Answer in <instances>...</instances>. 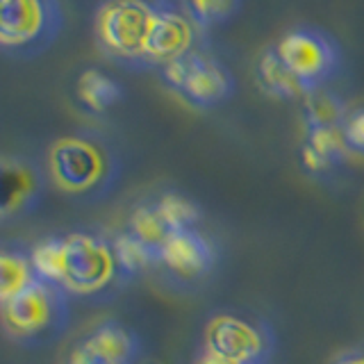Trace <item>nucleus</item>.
I'll return each instance as SVG.
<instances>
[{"mask_svg":"<svg viewBox=\"0 0 364 364\" xmlns=\"http://www.w3.org/2000/svg\"><path fill=\"white\" fill-rule=\"evenodd\" d=\"M117 171V155L96 134H68L50 146V180L68 196H94L107 189Z\"/></svg>","mask_w":364,"mask_h":364,"instance_id":"1","label":"nucleus"},{"mask_svg":"<svg viewBox=\"0 0 364 364\" xmlns=\"http://www.w3.org/2000/svg\"><path fill=\"white\" fill-rule=\"evenodd\" d=\"M157 0H102L94 14V39L107 60L121 66H146Z\"/></svg>","mask_w":364,"mask_h":364,"instance_id":"2","label":"nucleus"},{"mask_svg":"<svg viewBox=\"0 0 364 364\" xmlns=\"http://www.w3.org/2000/svg\"><path fill=\"white\" fill-rule=\"evenodd\" d=\"M64 26L60 0H0V50L32 60L57 41Z\"/></svg>","mask_w":364,"mask_h":364,"instance_id":"3","label":"nucleus"},{"mask_svg":"<svg viewBox=\"0 0 364 364\" xmlns=\"http://www.w3.org/2000/svg\"><path fill=\"white\" fill-rule=\"evenodd\" d=\"M3 305V328L18 344H34L60 335L68 321V294L57 284L37 280Z\"/></svg>","mask_w":364,"mask_h":364,"instance_id":"4","label":"nucleus"},{"mask_svg":"<svg viewBox=\"0 0 364 364\" xmlns=\"http://www.w3.org/2000/svg\"><path fill=\"white\" fill-rule=\"evenodd\" d=\"M164 85L191 107H219L235 94V77L221 60L205 50H193L164 64Z\"/></svg>","mask_w":364,"mask_h":364,"instance_id":"5","label":"nucleus"},{"mask_svg":"<svg viewBox=\"0 0 364 364\" xmlns=\"http://www.w3.org/2000/svg\"><path fill=\"white\" fill-rule=\"evenodd\" d=\"M276 48L307 91L326 87L341 68L339 43L323 28L296 26L276 41Z\"/></svg>","mask_w":364,"mask_h":364,"instance_id":"6","label":"nucleus"},{"mask_svg":"<svg viewBox=\"0 0 364 364\" xmlns=\"http://www.w3.org/2000/svg\"><path fill=\"white\" fill-rule=\"evenodd\" d=\"M66 242V276L64 291L73 296H96L109 289L121 276L112 242L89 232H71Z\"/></svg>","mask_w":364,"mask_h":364,"instance_id":"7","label":"nucleus"},{"mask_svg":"<svg viewBox=\"0 0 364 364\" xmlns=\"http://www.w3.org/2000/svg\"><path fill=\"white\" fill-rule=\"evenodd\" d=\"M203 350L246 364H264L271 353V335L253 318L221 312L205 326Z\"/></svg>","mask_w":364,"mask_h":364,"instance_id":"8","label":"nucleus"},{"mask_svg":"<svg viewBox=\"0 0 364 364\" xmlns=\"http://www.w3.org/2000/svg\"><path fill=\"white\" fill-rule=\"evenodd\" d=\"M203 30L193 23L182 3L157 0V11L146 48V66H159L193 50H203Z\"/></svg>","mask_w":364,"mask_h":364,"instance_id":"9","label":"nucleus"},{"mask_svg":"<svg viewBox=\"0 0 364 364\" xmlns=\"http://www.w3.org/2000/svg\"><path fill=\"white\" fill-rule=\"evenodd\" d=\"M43 171L28 157L5 155L0 159V219L9 221L37 208L43 196Z\"/></svg>","mask_w":364,"mask_h":364,"instance_id":"10","label":"nucleus"},{"mask_svg":"<svg viewBox=\"0 0 364 364\" xmlns=\"http://www.w3.org/2000/svg\"><path fill=\"white\" fill-rule=\"evenodd\" d=\"M157 262L168 273L182 280H196L208 276L216 262L214 246L210 239L200 235L196 228L191 230H176L159 248Z\"/></svg>","mask_w":364,"mask_h":364,"instance_id":"11","label":"nucleus"},{"mask_svg":"<svg viewBox=\"0 0 364 364\" xmlns=\"http://www.w3.org/2000/svg\"><path fill=\"white\" fill-rule=\"evenodd\" d=\"M350 153L344 128L310 130L301 148V162L312 176H323L337 168Z\"/></svg>","mask_w":364,"mask_h":364,"instance_id":"12","label":"nucleus"},{"mask_svg":"<svg viewBox=\"0 0 364 364\" xmlns=\"http://www.w3.org/2000/svg\"><path fill=\"white\" fill-rule=\"evenodd\" d=\"M255 80L267 96L278 98V100H301L307 94L305 85L291 73V68L284 64L276 43L267 46V48L259 53L257 64H255Z\"/></svg>","mask_w":364,"mask_h":364,"instance_id":"13","label":"nucleus"},{"mask_svg":"<svg viewBox=\"0 0 364 364\" xmlns=\"http://www.w3.org/2000/svg\"><path fill=\"white\" fill-rule=\"evenodd\" d=\"M82 341L98 358L112 364H132L139 355V339L130 328L117 321H105L96 326Z\"/></svg>","mask_w":364,"mask_h":364,"instance_id":"14","label":"nucleus"},{"mask_svg":"<svg viewBox=\"0 0 364 364\" xmlns=\"http://www.w3.org/2000/svg\"><path fill=\"white\" fill-rule=\"evenodd\" d=\"M301 114L305 123V132L323 130V128H344L350 117L344 98L328 87H316L301 98Z\"/></svg>","mask_w":364,"mask_h":364,"instance_id":"15","label":"nucleus"},{"mask_svg":"<svg viewBox=\"0 0 364 364\" xmlns=\"http://www.w3.org/2000/svg\"><path fill=\"white\" fill-rule=\"evenodd\" d=\"M75 94L85 109L102 114L123 98V87L107 73L98 71V68H87L77 77Z\"/></svg>","mask_w":364,"mask_h":364,"instance_id":"16","label":"nucleus"},{"mask_svg":"<svg viewBox=\"0 0 364 364\" xmlns=\"http://www.w3.org/2000/svg\"><path fill=\"white\" fill-rule=\"evenodd\" d=\"M30 253L23 250H9L5 248L0 253V303L14 299L21 291H26L32 282H37Z\"/></svg>","mask_w":364,"mask_h":364,"instance_id":"17","label":"nucleus"},{"mask_svg":"<svg viewBox=\"0 0 364 364\" xmlns=\"http://www.w3.org/2000/svg\"><path fill=\"white\" fill-rule=\"evenodd\" d=\"M128 232L134 235L139 242H144L148 248H153L155 253H159V248L164 246L171 232H176V230L168 225V221L164 219V214L155 200V203L136 205L132 210L130 221H128Z\"/></svg>","mask_w":364,"mask_h":364,"instance_id":"18","label":"nucleus"},{"mask_svg":"<svg viewBox=\"0 0 364 364\" xmlns=\"http://www.w3.org/2000/svg\"><path fill=\"white\" fill-rule=\"evenodd\" d=\"M30 259L37 278L64 289L66 276V242L64 237H46L30 250Z\"/></svg>","mask_w":364,"mask_h":364,"instance_id":"19","label":"nucleus"},{"mask_svg":"<svg viewBox=\"0 0 364 364\" xmlns=\"http://www.w3.org/2000/svg\"><path fill=\"white\" fill-rule=\"evenodd\" d=\"M112 250H114V257H117L121 276H128V278L139 276V273L151 269L153 264H159L155 250L148 248L128 230L112 239Z\"/></svg>","mask_w":364,"mask_h":364,"instance_id":"20","label":"nucleus"},{"mask_svg":"<svg viewBox=\"0 0 364 364\" xmlns=\"http://www.w3.org/2000/svg\"><path fill=\"white\" fill-rule=\"evenodd\" d=\"M180 3L203 32L225 26L242 9V0H180Z\"/></svg>","mask_w":364,"mask_h":364,"instance_id":"21","label":"nucleus"},{"mask_svg":"<svg viewBox=\"0 0 364 364\" xmlns=\"http://www.w3.org/2000/svg\"><path fill=\"white\" fill-rule=\"evenodd\" d=\"M157 205L173 230H191V228L198 225L200 216H203L196 203L187 196H182V193H176V191L162 193V196L157 198Z\"/></svg>","mask_w":364,"mask_h":364,"instance_id":"22","label":"nucleus"},{"mask_svg":"<svg viewBox=\"0 0 364 364\" xmlns=\"http://www.w3.org/2000/svg\"><path fill=\"white\" fill-rule=\"evenodd\" d=\"M344 134L350 151L364 155V109L353 112L344 123Z\"/></svg>","mask_w":364,"mask_h":364,"instance_id":"23","label":"nucleus"},{"mask_svg":"<svg viewBox=\"0 0 364 364\" xmlns=\"http://www.w3.org/2000/svg\"><path fill=\"white\" fill-rule=\"evenodd\" d=\"M66 364H112L107 360H102L98 358L94 350H91L82 339L77 341V344L71 348V353H68V358H66Z\"/></svg>","mask_w":364,"mask_h":364,"instance_id":"24","label":"nucleus"},{"mask_svg":"<svg viewBox=\"0 0 364 364\" xmlns=\"http://www.w3.org/2000/svg\"><path fill=\"white\" fill-rule=\"evenodd\" d=\"M330 364H364V348H350L339 353Z\"/></svg>","mask_w":364,"mask_h":364,"instance_id":"25","label":"nucleus"},{"mask_svg":"<svg viewBox=\"0 0 364 364\" xmlns=\"http://www.w3.org/2000/svg\"><path fill=\"white\" fill-rule=\"evenodd\" d=\"M193 364H246V362H237V360H228V358H219V355H212L208 350H200V355L196 358Z\"/></svg>","mask_w":364,"mask_h":364,"instance_id":"26","label":"nucleus"}]
</instances>
